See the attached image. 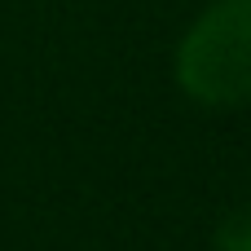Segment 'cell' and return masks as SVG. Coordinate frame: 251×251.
<instances>
[{
    "mask_svg": "<svg viewBox=\"0 0 251 251\" xmlns=\"http://www.w3.org/2000/svg\"><path fill=\"white\" fill-rule=\"evenodd\" d=\"M216 251H251V207H238L216 229Z\"/></svg>",
    "mask_w": 251,
    "mask_h": 251,
    "instance_id": "2",
    "label": "cell"
},
{
    "mask_svg": "<svg viewBox=\"0 0 251 251\" xmlns=\"http://www.w3.org/2000/svg\"><path fill=\"white\" fill-rule=\"evenodd\" d=\"M176 79L207 106L251 101V0L212 4L176 53Z\"/></svg>",
    "mask_w": 251,
    "mask_h": 251,
    "instance_id": "1",
    "label": "cell"
}]
</instances>
